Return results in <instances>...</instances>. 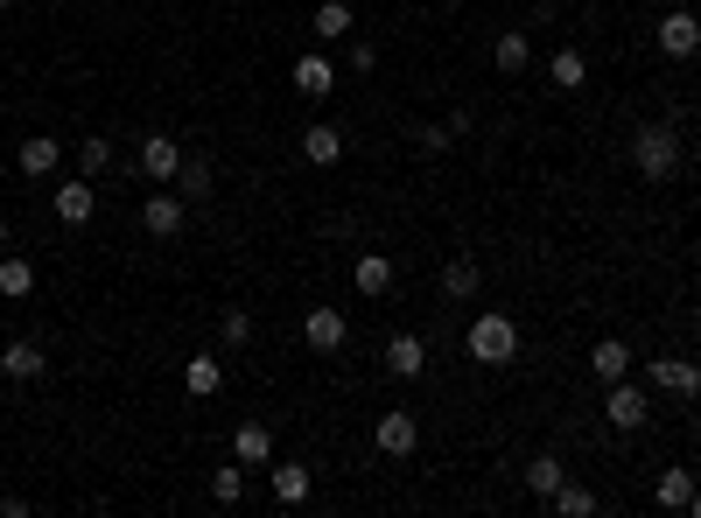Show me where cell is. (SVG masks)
Returning a JSON list of instances; mask_svg holds the SVG:
<instances>
[{
    "label": "cell",
    "instance_id": "cell-1",
    "mask_svg": "<svg viewBox=\"0 0 701 518\" xmlns=\"http://www.w3.org/2000/svg\"><path fill=\"white\" fill-rule=\"evenodd\" d=\"M632 168L646 183H673L680 176V126H667V120L632 126Z\"/></svg>",
    "mask_w": 701,
    "mask_h": 518
},
{
    "label": "cell",
    "instance_id": "cell-2",
    "mask_svg": "<svg viewBox=\"0 0 701 518\" xmlns=\"http://www.w3.org/2000/svg\"><path fill=\"white\" fill-rule=\"evenodd\" d=\"M470 357L491 364V372H499V364H513V357H519V322L499 316V309H484L478 322H470Z\"/></svg>",
    "mask_w": 701,
    "mask_h": 518
},
{
    "label": "cell",
    "instance_id": "cell-3",
    "mask_svg": "<svg viewBox=\"0 0 701 518\" xmlns=\"http://www.w3.org/2000/svg\"><path fill=\"white\" fill-rule=\"evenodd\" d=\"M603 420H611L617 434H638V428H646V420H653V399L638 393L632 378H617V386L603 393Z\"/></svg>",
    "mask_w": 701,
    "mask_h": 518
},
{
    "label": "cell",
    "instance_id": "cell-4",
    "mask_svg": "<svg viewBox=\"0 0 701 518\" xmlns=\"http://www.w3.org/2000/svg\"><path fill=\"white\" fill-rule=\"evenodd\" d=\"M653 43H659V56H673V64H688V56L701 49V14H688V8H673V14H659V29H653Z\"/></svg>",
    "mask_w": 701,
    "mask_h": 518
},
{
    "label": "cell",
    "instance_id": "cell-5",
    "mask_svg": "<svg viewBox=\"0 0 701 518\" xmlns=\"http://www.w3.org/2000/svg\"><path fill=\"white\" fill-rule=\"evenodd\" d=\"M646 378H653L659 393L701 399V364H694V357H646Z\"/></svg>",
    "mask_w": 701,
    "mask_h": 518
},
{
    "label": "cell",
    "instance_id": "cell-6",
    "mask_svg": "<svg viewBox=\"0 0 701 518\" xmlns=\"http://www.w3.org/2000/svg\"><path fill=\"white\" fill-rule=\"evenodd\" d=\"M50 210H56V224H70V232H85L91 218H99V189H91V176L85 183H64L50 197Z\"/></svg>",
    "mask_w": 701,
    "mask_h": 518
},
{
    "label": "cell",
    "instance_id": "cell-7",
    "mask_svg": "<svg viewBox=\"0 0 701 518\" xmlns=\"http://www.w3.org/2000/svg\"><path fill=\"white\" fill-rule=\"evenodd\" d=\"M176 168H183V141L176 133H147L141 141V176L147 183H176Z\"/></svg>",
    "mask_w": 701,
    "mask_h": 518
},
{
    "label": "cell",
    "instance_id": "cell-8",
    "mask_svg": "<svg viewBox=\"0 0 701 518\" xmlns=\"http://www.w3.org/2000/svg\"><path fill=\"white\" fill-rule=\"evenodd\" d=\"M56 162H64V141H56V133H29L22 147H14V168H22V176H56Z\"/></svg>",
    "mask_w": 701,
    "mask_h": 518
},
{
    "label": "cell",
    "instance_id": "cell-9",
    "mask_svg": "<svg viewBox=\"0 0 701 518\" xmlns=\"http://www.w3.org/2000/svg\"><path fill=\"white\" fill-rule=\"evenodd\" d=\"M302 337H309V351H344V337H351V322H344V309H309L302 316Z\"/></svg>",
    "mask_w": 701,
    "mask_h": 518
},
{
    "label": "cell",
    "instance_id": "cell-10",
    "mask_svg": "<svg viewBox=\"0 0 701 518\" xmlns=\"http://www.w3.org/2000/svg\"><path fill=\"white\" fill-rule=\"evenodd\" d=\"M183 197H176V189H155V197H147L141 203V224H147V239H176L183 232Z\"/></svg>",
    "mask_w": 701,
    "mask_h": 518
},
{
    "label": "cell",
    "instance_id": "cell-11",
    "mask_svg": "<svg viewBox=\"0 0 701 518\" xmlns=\"http://www.w3.org/2000/svg\"><path fill=\"white\" fill-rule=\"evenodd\" d=\"M302 162H309V168H330V162H344V126H330V120L302 126Z\"/></svg>",
    "mask_w": 701,
    "mask_h": 518
},
{
    "label": "cell",
    "instance_id": "cell-12",
    "mask_svg": "<svg viewBox=\"0 0 701 518\" xmlns=\"http://www.w3.org/2000/svg\"><path fill=\"white\" fill-rule=\"evenodd\" d=\"M232 455H239L245 470H267V463H274V428H267V420H239Z\"/></svg>",
    "mask_w": 701,
    "mask_h": 518
},
{
    "label": "cell",
    "instance_id": "cell-13",
    "mask_svg": "<svg viewBox=\"0 0 701 518\" xmlns=\"http://www.w3.org/2000/svg\"><path fill=\"white\" fill-rule=\"evenodd\" d=\"M372 441H379V455H414V441H421V420H414V414H379Z\"/></svg>",
    "mask_w": 701,
    "mask_h": 518
},
{
    "label": "cell",
    "instance_id": "cell-14",
    "mask_svg": "<svg viewBox=\"0 0 701 518\" xmlns=\"http://www.w3.org/2000/svg\"><path fill=\"white\" fill-rule=\"evenodd\" d=\"M183 393H189V399H218V393H224V364H218L211 351L183 357Z\"/></svg>",
    "mask_w": 701,
    "mask_h": 518
},
{
    "label": "cell",
    "instance_id": "cell-15",
    "mask_svg": "<svg viewBox=\"0 0 701 518\" xmlns=\"http://www.w3.org/2000/svg\"><path fill=\"white\" fill-rule=\"evenodd\" d=\"M386 372H393V378H421V372H428V343L414 337V330L386 337Z\"/></svg>",
    "mask_w": 701,
    "mask_h": 518
},
{
    "label": "cell",
    "instance_id": "cell-16",
    "mask_svg": "<svg viewBox=\"0 0 701 518\" xmlns=\"http://www.w3.org/2000/svg\"><path fill=\"white\" fill-rule=\"evenodd\" d=\"M351 287H358L365 301L393 295V260H386V253H358V260H351Z\"/></svg>",
    "mask_w": 701,
    "mask_h": 518
},
{
    "label": "cell",
    "instance_id": "cell-17",
    "mask_svg": "<svg viewBox=\"0 0 701 518\" xmlns=\"http://www.w3.org/2000/svg\"><path fill=\"white\" fill-rule=\"evenodd\" d=\"M295 91H302V99H330V91H337V70H330V56H295Z\"/></svg>",
    "mask_w": 701,
    "mask_h": 518
},
{
    "label": "cell",
    "instance_id": "cell-18",
    "mask_svg": "<svg viewBox=\"0 0 701 518\" xmlns=\"http://www.w3.org/2000/svg\"><path fill=\"white\" fill-rule=\"evenodd\" d=\"M590 372L603 378V386H617V378H632V343H624V337H603L596 351H590Z\"/></svg>",
    "mask_w": 701,
    "mask_h": 518
},
{
    "label": "cell",
    "instance_id": "cell-19",
    "mask_svg": "<svg viewBox=\"0 0 701 518\" xmlns=\"http://www.w3.org/2000/svg\"><path fill=\"white\" fill-rule=\"evenodd\" d=\"M43 343H29V337H14V343H0V372L8 378H43Z\"/></svg>",
    "mask_w": 701,
    "mask_h": 518
},
{
    "label": "cell",
    "instance_id": "cell-20",
    "mask_svg": "<svg viewBox=\"0 0 701 518\" xmlns=\"http://www.w3.org/2000/svg\"><path fill=\"white\" fill-rule=\"evenodd\" d=\"M547 85H555V91H582V85H590L582 49H555V56H547Z\"/></svg>",
    "mask_w": 701,
    "mask_h": 518
},
{
    "label": "cell",
    "instance_id": "cell-21",
    "mask_svg": "<svg viewBox=\"0 0 701 518\" xmlns=\"http://www.w3.org/2000/svg\"><path fill=\"white\" fill-rule=\"evenodd\" d=\"M309 491H316V476L302 463H274V505H309Z\"/></svg>",
    "mask_w": 701,
    "mask_h": 518
},
{
    "label": "cell",
    "instance_id": "cell-22",
    "mask_svg": "<svg viewBox=\"0 0 701 518\" xmlns=\"http://www.w3.org/2000/svg\"><path fill=\"white\" fill-rule=\"evenodd\" d=\"M309 29H316V43H351V8L344 0H324V8L309 14Z\"/></svg>",
    "mask_w": 701,
    "mask_h": 518
},
{
    "label": "cell",
    "instance_id": "cell-23",
    "mask_svg": "<svg viewBox=\"0 0 701 518\" xmlns=\"http://www.w3.org/2000/svg\"><path fill=\"white\" fill-rule=\"evenodd\" d=\"M478 287H484L478 260H449V266H442V295H449V301H478Z\"/></svg>",
    "mask_w": 701,
    "mask_h": 518
},
{
    "label": "cell",
    "instance_id": "cell-24",
    "mask_svg": "<svg viewBox=\"0 0 701 518\" xmlns=\"http://www.w3.org/2000/svg\"><path fill=\"white\" fill-rule=\"evenodd\" d=\"M653 497H659V511H688V497H694V470H659Z\"/></svg>",
    "mask_w": 701,
    "mask_h": 518
},
{
    "label": "cell",
    "instance_id": "cell-25",
    "mask_svg": "<svg viewBox=\"0 0 701 518\" xmlns=\"http://www.w3.org/2000/svg\"><path fill=\"white\" fill-rule=\"evenodd\" d=\"M568 484V463H561V455H534V463H526V491H534V497H555Z\"/></svg>",
    "mask_w": 701,
    "mask_h": 518
},
{
    "label": "cell",
    "instance_id": "cell-26",
    "mask_svg": "<svg viewBox=\"0 0 701 518\" xmlns=\"http://www.w3.org/2000/svg\"><path fill=\"white\" fill-rule=\"evenodd\" d=\"M491 64H499V70H526V64H534V35H526V29H505L499 49H491Z\"/></svg>",
    "mask_w": 701,
    "mask_h": 518
},
{
    "label": "cell",
    "instance_id": "cell-27",
    "mask_svg": "<svg viewBox=\"0 0 701 518\" xmlns=\"http://www.w3.org/2000/svg\"><path fill=\"white\" fill-rule=\"evenodd\" d=\"M0 295H8V301L35 295V266H29L22 253H8V260H0Z\"/></svg>",
    "mask_w": 701,
    "mask_h": 518
},
{
    "label": "cell",
    "instance_id": "cell-28",
    "mask_svg": "<svg viewBox=\"0 0 701 518\" xmlns=\"http://www.w3.org/2000/svg\"><path fill=\"white\" fill-rule=\"evenodd\" d=\"M547 505H555L561 518H596V491H590V484H561Z\"/></svg>",
    "mask_w": 701,
    "mask_h": 518
},
{
    "label": "cell",
    "instance_id": "cell-29",
    "mask_svg": "<svg viewBox=\"0 0 701 518\" xmlns=\"http://www.w3.org/2000/svg\"><path fill=\"white\" fill-rule=\"evenodd\" d=\"M176 183H183V203L211 197V162H204V155H183V168H176Z\"/></svg>",
    "mask_w": 701,
    "mask_h": 518
},
{
    "label": "cell",
    "instance_id": "cell-30",
    "mask_svg": "<svg viewBox=\"0 0 701 518\" xmlns=\"http://www.w3.org/2000/svg\"><path fill=\"white\" fill-rule=\"evenodd\" d=\"M211 497L218 505H245V463L232 455V470H211Z\"/></svg>",
    "mask_w": 701,
    "mask_h": 518
},
{
    "label": "cell",
    "instance_id": "cell-31",
    "mask_svg": "<svg viewBox=\"0 0 701 518\" xmlns=\"http://www.w3.org/2000/svg\"><path fill=\"white\" fill-rule=\"evenodd\" d=\"M78 168H85V176H106V168H112V141H106V133H85V141H78Z\"/></svg>",
    "mask_w": 701,
    "mask_h": 518
},
{
    "label": "cell",
    "instance_id": "cell-32",
    "mask_svg": "<svg viewBox=\"0 0 701 518\" xmlns=\"http://www.w3.org/2000/svg\"><path fill=\"white\" fill-rule=\"evenodd\" d=\"M414 141H421V155H449V147H457V126H449V120L414 126Z\"/></svg>",
    "mask_w": 701,
    "mask_h": 518
},
{
    "label": "cell",
    "instance_id": "cell-33",
    "mask_svg": "<svg viewBox=\"0 0 701 518\" xmlns=\"http://www.w3.org/2000/svg\"><path fill=\"white\" fill-rule=\"evenodd\" d=\"M218 330H224V343H239V351H245V343H253V316H245V309H224Z\"/></svg>",
    "mask_w": 701,
    "mask_h": 518
},
{
    "label": "cell",
    "instance_id": "cell-34",
    "mask_svg": "<svg viewBox=\"0 0 701 518\" xmlns=\"http://www.w3.org/2000/svg\"><path fill=\"white\" fill-rule=\"evenodd\" d=\"M351 70H358V78H372V70H379V43H351Z\"/></svg>",
    "mask_w": 701,
    "mask_h": 518
},
{
    "label": "cell",
    "instance_id": "cell-35",
    "mask_svg": "<svg viewBox=\"0 0 701 518\" xmlns=\"http://www.w3.org/2000/svg\"><path fill=\"white\" fill-rule=\"evenodd\" d=\"M688 511H694V518H701V484H694V497H688Z\"/></svg>",
    "mask_w": 701,
    "mask_h": 518
},
{
    "label": "cell",
    "instance_id": "cell-36",
    "mask_svg": "<svg viewBox=\"0 0 701 518\" xmlns=\"http://www.w3.org/2000/svg\"><path fill=\"white\" fill-rule=\"evenodd\" d=\"M0 245H8V218H0Z\"/></svg>",
    "mask_w": 701,
    "mask_h": 518
},
{
    "label": "cell",
    "instance_id": "cell-37",
    "mask_svg": "<svg viewBox=\"0 0 701 518\" xmlns=\"http://www.w3.org/2000/svg\"><path fill=\"white\" fill-rule=\"evenodd\" d=\"M694 330H701V301H694Z\"/></svg>",
    "mask_w": 701,
    "mask_h": 518
},
{
    "label": "cell",
    "instance_id": "cell-38",
    "mask_svg": "<svg viewBox=\"0 0 701 518\" xmlns=\"http://www.w3.org/2000/svg\"><path fill=\"white\" fill-rule=\"evenodd\" d=\"M442 8H463V0H442Z\"/></svg>",
    "mask_w": 701,
    "mask_h": 518
},
{
    "label": "cell",
    "instance_id": "cell-39",
    "mask_svg": "<svg viewBox=\"0 0 701 518\" xmlns=\"http://www.w3.org/2000/svg\"><path fill=\"white\" fill-rule=\"evenodd\" d=\"M0 8H14V0H0Z\"/></svg>",
    "mask_w": 701,
    "mask_h": 518
}]
</instances>
